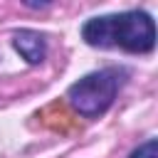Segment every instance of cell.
<instances>
[{"mask_svg": "<svg viewBox=\"0 0 158 158\" xmlns=\"http://www.w3.org/2000/svg\"><path fill=\"white\" fill-rule=\"evenodd\" d=\"M91 47H123L126 52H151L156 44V25L148 12H121L94 17L81 30Z\"/></svg>", "mask_w": 158, "mask_h": 158, "instance_id": "6da1fadb", "label": "cell"}, {"mask_svg": "<svg viewBox=\"0 0 158 158\" xmlns=\"http://www.w3.org/2000/svg\"><path fill=\"white\" fill-rule=\"evenodd\" d=\"M116 91H118V72L104 69V72H94L74 81L67 91V99L79 116L94 118L111 106Z\"/></svg>", "mask_w": 158, "mask_h": 158, "instance_id": "7a4b0ae2", "label": "cell"}, {"mask_svg": "<svg viewBox=\"0 0 158 158\" xmlns=\"http://www.w3.org/2000/svg\"><path fill=\"white\" fill-rule=\"evenodd\" d=\"M15 49L30 62V64H40L42 59H44V52H47V47H44V37L40 35V32H32V30H20V32H15Z\"/></svg>", "mask_w": 158, "mask_h": 158, "instance_id": "3957f363", "label": "cell"}, {"mask_svg": "<svg viewBox=\"0 0 158 158\" xmlns=\"http://www.w3.org/2000/svg\"><path fill=\"white\" fill-rule=\"evenodd\" d=\"M131 158H158V141H156V138L146 141L143 146H138V148L131 153Z\"/></svg>", "mask_w": 158, "mask_h": 158, "instance_id": "277c9868", "label": "cell"}]
</instances>
